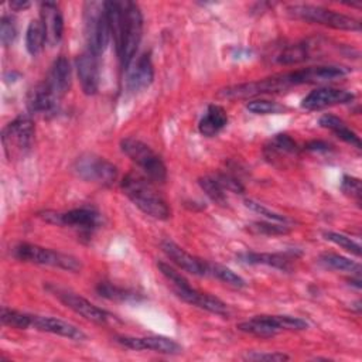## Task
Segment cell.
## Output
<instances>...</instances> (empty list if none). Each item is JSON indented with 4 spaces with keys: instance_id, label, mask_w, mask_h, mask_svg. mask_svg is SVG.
Segmentation results:
<instances>
[{
    "instance_id": "484cf974",
    "label": "cell",
    "mask_w": 362,
    "mask_h": 362,
    "mask_svg": "<svg viewBox=\"0 0 362 362\" xmlns=\"http://www.w3.org/2000/svg\"><path fill=\"white\" fill-rule=\"evenodd\" d=\"M310 51H311V45L307 41L290 44L280 51V54L277 55V62L283 65L303 62L310 58Z\"/></svg>"
},
{
    "instance_id": "3957f363",
    "label": "cell",
    "mask_w": 362,
    "mask_h": 362,
    "mask_svg": "<svg viewBox=\"0 0 362 362\" xmlns=\"http://www.w3.org/2000/svg\"><path fill=\"white\" fill-rule=\"evenodd\" d=\"M83 21H85V37L89 47L88 49L99 57L106 49L109 40L112 37L105 1L85 3Z\"/></svg>"
},
{
    "instance_id": "5b68a950",
    "label": "cell",
    "mask_w": 362,
    "mask_h": 362,
    "mask_svg": "<svg viewBox=\"0 0 362 362\" xmlns=\"http://www.w3.org/2000/svg\"><path fill=\"white\" fill-rule=\"evenodd\" d=\"M120 148L150 181L164 182L167 180V167L164 161L146 143L134 137H126L120 141Z\"/></svg>"
},
{
    "instance_id": "7a4b0ae2",
    "label": "cell",
    "mask_w": 362,
    "mask_h": 362,
    "mask_svg": "<svg viewBox=\"0 0 362 362\" xmlns=\"http://www.w3.org/2000/svg\"><path fill=\"white\" fill-rule=\"evenodd\" d=\"M123 194L146 215L154 219H168L171 209L167 201L154 188L153 181L139 173H129L122 184Z\"/></svg>"
},
{
    "instance_id": "d4e9b609",
    "label": "cell",
    "mask_w": 362,
    "mask_h": 362,
    "mask_svg": "<svg viewBox=\"0 0 362 362\" xmlns=\"http://www.w3.org/2000/svg\"><path fill=\"white\" fill-rule=\"evenodd\" d=\"M318 123H320L321 127L331 130L337 137H339L345 143H348V144H351V146H354L356 148H361L359 136L354 130H351L342 119H339V117H337L334 115H328L327 113V115H322L320 117Z\"/></svg>"
},
{
    "instance_id": "9c48e42d",
    "label": "cell",
    "mask_w": 362,
    "mask_h": 362,
    "mask_svg": "<svg viewBox=\"0 0 362 362\" xmlns=\"http://www.w3.org/2000/svg\"><path fill=\"white\" fill-rule=\"evenodd\" d=\"M48 290L69 310H72L74 313L79 314L81 317H83L88 321H92L95 324H100V325H106V324H113L115 321H117V318L110 314L109 311L99 308L98 305L92 304L89 300L83 298L82 296L65 290V288H59V287H48Z\"/></svg>"
},
{
    "instance_id": "8d00e7d4",
    "label": "cell",
    "mask_w": 362,
    "mask_h": 362,
    "mask_svg": "<svg viewBox=\"0 0 362 362\" xmlns=\"http://www.w3.org/2000/svg\"><path fill=\"white\" fill-rule=\"evenodd\" d=\"M17 38V27L14 18L10 16H3L0 20V41L4 47H10Z\"/></svg>"
},
{
    "instance_id": "9a60e30c",
    "label": "cell",
    "mask_w": 362,
    "mask_h": 362,
    "mask_svg": "<svg viewBox=\"0 0 362 362\" xmlns=\"http://www.w3.org/2000/svg\"><path fill=\"white\" fill-rule=\"evenodd\" d=\"M40 21L44 28L45 41L49 47L59 44L64 35V17L59 6L54 1L41 3Z\"/></svg>"
},
{
    "instance_id": "4dcf8cb0",
    "label": "cell",
    "mask_w": 362,
    "mask_h": 362,
    "mask_svg": "<svg viewBox=\"0 0 362 362\" xmlns=\"http://www.w3.org/2000/svg\"><path fill=\"white\" fill-rule=\"evenodd\" d=\"M198 184L201 187V189L206 194V197L218 204V205H226L228 199H226V191L223 189V187L219 184V181L216 180L215 175H204L198 180Z\"/></svg>"
},
{
    "instance_id": "7bdbcfd3",
    "label": "cell",
    "mask_w": 362,
    "mask_h": 362,
    "mask_svg": "<svg viewBox=\"0 0 362 362\" xmlns=\"http://www.w3.org/2000/svg\"><path fill=\"white\" fill-rule=\"evenodd\" d=\"M304 148L310 150V151H328L329 150V144H327V143H324L321 140H314V141L307 143Z\"/></svg>"
},
{
    "instance_id": "ac0fdd59",
    "label": "cell",
    "mask_w": 362,
    "mask_h": 362,
    "mask_svg": "<svg viewBox=\"0 0 362 362\" xmlns=\"http://www.w3.org/2000/svg\"><path fill=\"white\" fill-rule=\"evenodd\" d=\"M58 102L59 99L48 88L45 81L31 88L27 95V109L30 115H52L58 109Z\"/></svg>"
},
{
    "instance_id": "f546056e",
    "label": "cell",
    "mask_w": 362,
    "mask_h": 362,
    "mask_svg": "<svg viewBox=\"0 0 362 362\" xmlns=\"http://www.w3.org/2000/svg\"><path fill=\"white\" fill-rule=\"evenodd\" d=\"M206 273H208V276H214L218 280L223 281L225 284H229V286L236 287V288H242V287L246 286V281L239 274H236L229 267L222 266L219 263L206 262Z\"/></svg>"
},
{
    "instance_id": "ffe728a7",
    "label": "cell",
    "mask_w": 362,
    "mask_h": 362,
    "mask_svg": "<svg viewBox=\"0 0 362 362\" xmlns=\"http://www.w3.org/2000/svg\"><path fill=\"white\" fill-rule=\"evenodd\" d=\"M154 79V66L148 54H141L127 74V88L132 92H139L151 85Z\"/></svg>"
},
{
    "instance_id": "6da1fadb",
    "label": "cell",
    "mask_w": 362,
    "mask_h": 362,
    "mask_svg": "<svg viewBox=\"0 0 362 362\" xmlns=\"http://www.w3.org/2000/svg\"><path fill=\"white\" fill-rule=\"evenodd\" d=\"M105 6L117 57L129 68L143 35V14L133 1H105Z\"/></svg>"
},
{
    "instance_id": "b9f144b4",
    "label": "cell",
    "mask_w": 362,
    "mask_h": 362,
    "mask_svg": "<svg viewBox=\"0 0 362 362\" xmlns=\"http://www.w3.org/2000/svg\"><path fill=\"white\" fill-rule=\"evenodd\" d=\"M245 359L247 361H256V362H263V361H267V362H281V361H288L290 356L287 354H283V352H259V351H253V352H249Z\"/></svg>"
},
{
    "instance_id": "44dd1931",
    "label": "cell",
    "mask_w": 362,
    "mask_h": 362,
    "mask_svg": "<svg viewBox=\"0 0 362 362\" xmlns=\"http://www.w3.org/2000/svg\"><path fill=\"white\" fill-rule=\"evenodd\" d=\"M298 153H300V148L297 143L286 133L274 134L264 144V148H263L264 157L273 164H277L279 161L283 163V160H286L287 157H297Z\"/></svg>"
},
{
    "instance_id": "e0dca14e",
    "label": "cell",
    "mask_w": 362,
    "mask_h": 362,
    "mask_svg": "<svg viewBox=\"0 0 362 362\" xmlns=\"http://www.w3.org/2000/svg\"><path fill=\"white\" fill-rule=\"evenodd\" d=\"M78 79L85 95H95L99 89V65L98 55L89 49L78 55L75 61Z\"/></svg>"
},
{
    "instance_id": "e575fe53",
    "label": "cell",
    "mask_w": 362,
    "mask_h": 362,
    "mask_svg": "<svg viewBox=\"0 0 362 362\" xmlns=\"http://www.w3.org/2000/svg\"><path fill=\"white\" fill-rule=\"evenodd\" d=\"M322 236H324L327 240H329V242H332V243L341 246V247L345 249L346 252H349V253H352V255H355V256H361V245L356 243V242H355L354 239H351L349 236H346V235H344V233L332 232V230L324 232Z\"/></svg>"
},
{
    "instance_id": "603a6c76",
    "label": "cell",
    "mask_w": 362,
    "mask_h": 362,
    "mask_svg": "<svg viewBox=\"0 0 362 362\" xmlns=\"http://www.w3.org/2000/svg\"><path fill=\"white\" fill-rule=\"evenodd\" d=\"M238 329L259 338H272L280 332L272 315H256L238 324Z\"/></svg>"
},
{
    "instance_id": "83f0119b",
    "label": "cell",
    "mask_w": 362,
    "mask_h": 362,
    "mask_svg": "<svg viewBox=\"0 0 362 362\" xmlns=\"http://www.w3.org/2000/svg\"><path fill=\"white\" fill-rule=\"evenodd\" d=\"M47 44L45 41V34H44V28H42V24L40 20H31L28 27H27V31H25V48L27 51L35 57L38 55L44 45Z\"/></svg>"
},
{
    "instance_id": "2e32d148",
    "label": "cell",
    "mask_w": 362,
    "mask_h": 362,
    "mask_svg": "<svg viewBox=\"0 0 362 362\" xmlns=\"http://www.w3.org/2000/svg\"><path fill=\"white\" fill-rule=\"evenodd\" d=\"M31 328L42 331V332H49L54 335H59L72 341H85L86 339V334L78 328L76 325L57 318V317H51V315H33V322H31Z\"/></svg>"
},
{
    "instance_id": "74e56055",
    "label": "cell",
    "mask_w": 362,
    "mask_h": 362,
    "mask_svg": "<svg viewBox=\"0 0 362 362\" xmlns=\"http://www.w3.org/2000/svg\"><path fill=\"white\" fill-rule=\"evenodd\" d=\"M250 230L262 235H286L290 232L287 225L277 223V222H253Z\"/></svg>"
},
{
    "instance_id": "1f68e13d",
    "label": "cell",
    "mask_w": 362,
    "mask_h": 362,
    "mask_svg": "<svg viewBox=\"0 0 362 362\" xmlns=\"http://www.w3.org/2000/svg\"><path fill=\"white\" fill-rule=\"evenodd\" d=\"M0 320L7 327L17 328V329H27V328H31L33 314H27V313H21L18 310L1 307Z\"/></svg>"
},
{
    "instance_id": "5bb4252c",
    "label": "cell",
    "mask_w": 362,
    "mask_h": 362,
    "mask_svg": "<svg viewBox=\"0 0 362 362\" xmlns=\"http://www.w3.org/2000/svg\"><path fill=\"white\" fill-rule=\"evenodd\" d=\"M161 249L165 253V256L184 272H188L194 276H208L206 262L192 256L171 239H164L161 242Z\"/></svg>"
},
{
    "instance_id": "30bf717a",
    "label": "cell",
    "mask_w": 362,
    "mask_h": 362,
    "mask_svg": "<svg viewBox=\"0 0 362 362\" xmlns=\"http://www.w3.org/2000/svg\"><path fill=\"white\" fill-rule=\"evenodd\" d=\"M40 216L52 225L59 226H71L75 229L90 232L99 223V214L92 208H75L66 212H55V211H44Z\"/></svg>"
},
{
    "instance_id": "f35d334b",
    "label": "cell",
    "mask_w": 362,
    "mask_h": 362,
    "mask_svg": "<svg viewBox=\"0 0 362 362\" xmlns=\"http://www.w3.org/2000/svg\"><path fill=\"white\" fill-rule=\"evenodd\" d=\"M157 267L160 270V273L171 283L173 288L174 287H182V286H188V280L178 272L175 270L173 266H170L168 263H164V262H158L157 263Z\"/></svg>"
},
{
    "instance_id": "60d3db41",
    "label": "cell",
    "mask_w": 362,
    "mask_h": 362,
    "mask_svg": "<svg viewBox=\"0 0 362 362\" xmlns=\"http://www.w3.org/2000/svg\"><path fill=\"white\" fill-rule=\"evenodd\" d=\"M215 177L219 181V184L223 187L225 191H230V192H235V194H242L245 191V187L242 185V182L236 177H233L232 174L219 173Z\"/></svg>"
},
{
    "instance_id": "8992f818",
    "label": "cell",
    "mask_w": 362,
    "mask_h": 362,
    "mask_svg": "<svg viewBox=\"0 0 362 362\" xmlns=\"http://www.w3.org/2000/svg\"><path fill=\"white\" fill-rule=\"evenodd\" d=\"M287 13L293 18L331 27L335 30H346V31H359L361 30V23L358 20H355L354 17L337 13L334 10H328L321 6L293 4V6L287 7Z\"/></svg>"
},
{
    "instance_id": "ab89813d",
    "label": "cell",
    "mask_w": 362,
    "mask_h": 362,
    "mask_svg": "<svg viewBox=\"0 0 362 362\" xmlns=\"http://www.w3.org/2000/svg\"><path fill=\"white\" fill-rule=\"evenodd\" d=\"M341 191L346 195L354 198L358 204L361 202V195H362V187H361V180L352 175H344L341 181Z\"/></svg>"
},
{
    "instance_id": "277c9868",
    "label": "cell",
    "mask_w": 362,
    "mask_h": 362,
    "mask_svg": "<svg viewBox=\"0 0 362 362\" xmlns=\"http://www.w3.org/2000/svg\"><path fill=\"white\" fill-rule=\"evenodd\" d=\"M13 256L21 262L58 267L68 272H79L82 269L81 260L72 255L25 242L14 246Z\"/></svg>"
},
{
    "instance_id": "d6986e66",
    "label": "cell",
    "mask_w": 362,
    "mask_h": 362,
    "mask_svg": "<svg viewBox=\"0 0 362 362\" xmlns=\"http://www.w3.org/2000/svg\"><path fill=\"white\" fill-rule=\"evenodd\" d=\"M72 69L68 58L59 55L51 65L48 76L45 78V83L54 92V95L61 99L71 88Z\"/></svg>"
},
{
    "instance_id": "ee69618b",
    "label": "cell",
    "mask_w": 362,
    "mask_h": 362,
    "mask_svg": "<svg viewBox=\"0 0 362 362\" xmlns=\"http://www.w3.org/2000/svg\"><path fill=\"white\" fill-rule=\"evenodd\" d=\"M30 6H31V3L25 1V0H13V1H10V8L14 10V11L27 10Z\"/></svg>"
},
{
    "instance_id": "7c38bea8",
    "label": "cell",
    "mask_w": 362,
    "mask_h": 362,
    "mask_svg": "<svg viewBox=\"0 0 362 362\" xmlns=\"http://www.w3.org/2000/svg\"><path fill=\"white\" fill-rule=\"evenodd\" d=\"M173 290H174V293L177 294L178 298H181L182 301H185L191 305H195L201 310L209 311V313L216 314V315H222V317L229 315V308L223 301H221L215 296H211L208 293H202V291L191 287V284L182 286V287H174Z\"/></svg>"
},
{
    "instance_id": "d6a6232c",
    "label": "cell",
    "mask_w": 362,
    "mask_h": 362,
    "mask_svg": "<svg viewBox=\"0 0 362 362\" xmlns=\"http://www.w3.org/2000/svg\"><path fill=\"white\" fill-rule=\"evenodd\" d=\"M245 205H246V208H249L250 211L264 216L270 222H277V223H283V225H287V223L291 222V219L288 216L281 215V214L267 208L266 205H263V204H260V202H257L255 199H245Z\"/></svg>"
},
{
    "instance_id": "52a82bcc",
    "label": "cell",
    "mask_w": 362,
    "mask_h": 362,
    "mask_svg": "<svg viewBox=\"0 0 362 362\" xmlns=\"http://www.w3.org/2000/svg\"><path fill=\"white\" fill-rule=\"evenodd\" d=\"M35 136V126L30 116L20 115L10 122L1 133V143L6 156L11 160L24 156L33 146Z\"/></svg>"
},
{
    "instance_id": "d590c367",
    "label": "cell",
    "mask_w": 362,
    "mask_h": 362,
    "mask_svg": "<svg viewBox=\"0 0 362 362\" xmlns=\"http://www.w3.org/2000/svg\"><path fill=\"white\" fill-rule=\"evenodd\" d=\"M280 331H303L308 328L305 320L293 315H272Z\"/></svg>"
},
{
    "instance_id": "8fae6325",
    "label": "cell",
    "mask_w": 362,
    "mask_h": 362,
    "mask_svg": "<svg viewBox=\"0 0 362 362\" xmlns=\"http://www.w3.org/2000/svg\"><path fill=\"white\" fill-rule=\"evenodd\" d=\"M116 342L124 348L133 351H153L165 355H177L182 352L178 342L163 335H147V337H117Z\"/></svg>"
},
{
    "instance_id": "cb8c5ba5",
    "label": "cell",
    "mask_w": 362,
    "mask_h": 362,
    "mask_svg": "<svg viewBox=\"0 0 362 362\" xmlns=\"http://www.w3.org/2000/svg\"><path fill=\"white\" fill-rule=\"evenodd\" d=\"M240 262L247 264H263L269 267H274L283 272H288L291 269V259L283 253H257V252H246L239 255Z\"/></svg>"
},
{
    "instance_id": "4fadbf2b",
    "label": "cell",
    "mask_w": 362,
    "mask_h": 362,
    "mask_svg": "<svg viewBox=\"0 0 362 362\" xmlns=\"http://www.w3.org/2000/svg\"><path fill=\"white\" fill-rule=\"evenodd\" d=\"M355 98V95L345 89L338 88H317L311 90L301 102V106L307 110H320L328 106L348 103Z\"/></svg>"
},
{
    "instance_id": "f1b7e54d",
    "label": "cell",
    "mask_w": 362,
    "mask_h": 362,
    "mask_svg": "<svg viewBox=\"0 0 362 362\" xmlns=\"http://www.w3.org/2000/svg\"><path fill=\"white\" fill-rule=\"evenodd\" d=\"M96 291L100 297L107 298L110 301H134L139 298V294L133 290L123 288L119 286H115L112 283H99L96 287Z\"/></svg>"
},
{
    "instance_id": "7402d4cb",
    "label": "cell",
    "mask_w": 362,
    "mask_h": 362,
    "mask_svg": "<svg viewBox=\"0 0 362 362\" xmlns=\"http://www.w3.org/2000/svg\"><path fill=\"white\" fill-rule=\"evenodd\" d=\"M228 124V113L219 105H209L198 123V130L206 137L216 136Z\"/></svg>"
},
{
    "instance_id": "836d02e7",
    "label": "cell",
    "mask_w": 362,
    "mask_h": 362,
    "mask_svg": "<svg viewBox=\"0 0 362 362\" xmlns=\"http://www.w3.org/2000/svg\"><path fill=\"white\" fill-rule=\"evenodd\" d=\"M246 109L255 115H277L283 113L286 110V106L267 99H255L247 102Z\"/></svg>"
},
{
    "instance_id": "4316f807",
    "label": "cell",
    "mask_w": 362,
    "mask_h": 362,
    "mask_svg": "<svg viewBox=\"0 0 362 362\" xmlns=\"http://www.w3.org/2000/svg\"><path fill=\"white\" fill-rule=\"evenodd\" d=\"M320 263L328 269L339 270V272H346L355 276L361 274V264L358 262H354L345 256L337 255V253H322L320 256Z\"/></svg>"
},
{
    "instance_id": "ba28073f",
    "label": "cell",
    "mask_w": 362,
    "mask_h": 362,
    "mask_svg": "<svg viewBox=\"0 0 362 362\" xmlns=\"http://www.w3.org/2000/svg\"><path fill=\"white\" fill-rule=\"evenodd\" d=\"M74 173L89 182H96L100 185H110L117 177V168L106 158L86 153L79 156L74 165Z\"/></svg>"
}]
</instances>
